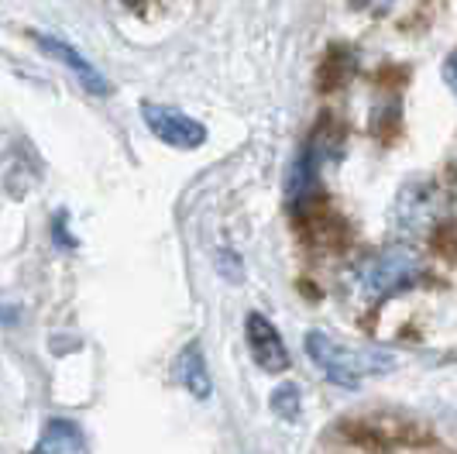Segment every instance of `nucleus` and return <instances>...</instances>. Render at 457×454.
I'll return each mask as SVG.
<instances>
[{"mask_svg":"<svg viewBox=\"0 0 457 454\" xmlns=\"http://www.w3.org/2000/svg\"><path fill=\"white\" fill-rule=\"evenodd\" d=\"M248 348H252V358L258 362V368H265V372H286L289 368L286 340L265 314H248Z\"/></svg>","mask_w":457,"mask_h":454,"instance_id":"0eeeda50","label":"nucleus"},{"mask_svg":"<svg viewBox=\"0 0 457 454\" xmlns=\"http://www.w3.org/2000/svg\"><path fill=\"white\" fill-rule=\"evenodd\" d=\"M141 121L162 145L179 148V152H193L206 141L204 124L196 117L183 114L179 107H169V104H141Z\"/></svg>","mask_w":457,"mask_h":454,"instance_id":"7ed1b4c3","label":"nucleus"},{"mask_svg":"<svg viewBox=\"0 0 457 454\" xmlns=\"http://www.w3.org/2000/svg\"><path fill=\"white\" fill-rule=\"evenodd\" d=\"M347 437L365 444V448H399L423 441V431L412 420H392V416H361L347 424Z\"/></svg>","mask_w":457,"mask_h":454,"instance_id":"20e7f679","label":"nucleus"},{"mask_svg":"<svg viewBox=\"0 0 457 454\" xmlns=\"http://www.w3.org/2000/svg\"><path fill=\"white\" fill-rule=\"evenodd\" d=\"M299 396H303V392H299L296 383H282V386L272 392V409L282 416V420L293 424V420L299 416Z\"/></svg>","mask_w":457,"mask_h":454,"instance_id":"9d476101","label":"nucleus"},{"mask_svg":"<svg viewBox=\"0 0 457 454\" xmlns=\"http://www.w3.org/2000/svg\"><path fill=\"white\" fill-rule=\"evenodd\" d=\"M423 273V262L412 248H389L382 255H371L365 265L358 269V282L371 299H386V296L406 290Z\"/></svg>","mask_w":457,"mask_h":454,"instance_id":"f03ea898","label":"nucleus"},{"mask_svg":"<svg viewBox=\"0 0 457 454\" xmlns=\"http://www.w3.org/2000/svg\"><path fill=\"white\" fill-rule=\"evenodd\" d=\"M176 379L196 399H210L213 396V379H210V368H206L200 344H189V348L179 351V358H176Z\"/></svg>","mask_w":457,"mask_h":454,"instance_id":"6e6552de","label":"nucleus"},{"mask_svg":"<svg viewBox=\"0 0 457 454\" xmlns=\"http://www.w3.org/2000/svg\"><path fill=\"white\" fill-rule=\"evenodd\" d=\"M31 454H87V437L72 420L52 416Z\"/></svg>","mask_w":457,"mask_h":454,"instance_id":"1a4fd4ad","label":"nucleus"},{"mask_svg":"<svg viewBox=\"0 0 457 454\" xmlns=\"http://www.w3.org/2000/svg\"><path fill=\"white\" fill-rule=\"evenodd\" d=\"M306 355L317 362L323 375L337 386H361L365 375H375V372H389L395 358L389 351H375V348H344L334 338H327L323 331H310L306 334Z\"/></svg>","mask_w":457,"mask_h":454,"instance_id":"f257e3e1","label":"nucleus"},{"mask_svg":"<svg viewBox=\"0 0 457 454\" xmlns=\"http://www.w3.org/2000/svg\"><path fill=\"white\" fill-rule=\"evenodd\" d=\"M52 234H55V241H59L62 248H76V241L69 238V231H66V214H55V224H52Z\"/></svg>","mask_w":457,"mask_h":454,"instance_id":"9b49d317","label":"nucleus"},{"mask_svg":"<svg viewBox=\"0 0 457 454\" xmlns=\"http://www.w3.org/2000/svg\"><path fill=\"white\" fill-rule=\"evenodd\" d=\"M31 38H35V46L42 48L46 55H52L55 63H62V66L79 80V87H83V90H90L93 97H107V93H111V80L93 66L83 52H76V48L69 46V42L55 38V35H42V31H35Z\"/></svg>","mask_w":457,"mask_h":454,"instance_id":"39448f33","label":"nucleus"},{"mask_svg":"<svg viewBox=\"0 0 457 454\" xmlns=\"http://www.w3.org/2000/svg\"><path fill=\"white\" fill-rule=\"evenodd\" d=\"M395 217H399V227H406V231L434 227L436 217H440V189H436L434 182H412V186H406L399 204H395Z\"/></svg>","mask_w":457,"mask_h":454,"instance_id":"423d86ee","label":"nucleus"},{"mask_svg":"<svg viewBox=\"0 0 457 454\" xmlns=\"http://www.w3.org/2000/svg\"><path fill=\"white\" fill-rule=\"evenodd\" d=\"M124 4H141V0H124Z\"/></svg>","mask_w":457,"mask_h":454,"instance_id":"ddd939ff","label":"nucleus"},{"mask_svg":"<svg viewBox=\"0 0 457 454\" xmlns=\"http://www.w3.org/2000/svg\"><path fill=\"white\" fill-rule=\"evenodd\" d=\"M444 83L451 87V93L457 97V52L447 55V63H444Z\"/></svg>","mask_w":457,"mask_h":454,"instance_id":"f8f14e48","label":"nucleus"}]
</instances>
